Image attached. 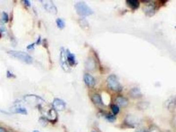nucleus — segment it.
<instances>
[{
	"label": "nucleus",
	"instance_id": "nucleus-8",
	"mask_svg": "<svg viewBox=\"0 0 176 132\" xmlns=\"http://www.w3.org/2000/svg\"><path fill=\"white\" fill-rule=\"evenodd\" d=\"M53 106L55 110L62 111L65 109V103L61 99H56L53 101Z\"/></svg>",
	"mask_w": 176,
	"mask_h": 132
},
{
	"label": "nucleus",
	"instance_id": "nucleus-32",
	"mask_svg": "<svg viewBox=\"0 0 176 132\" xmlns=\"http://www.w3.org/2000/svg\"></svg>",
	"mask_w": 176,
	"mask_h": 132
},
{
	"label": "nucleus",
	"instance_id": "nucleus-22",
	"mask_svg": "<svg viewBox=\"0 0 176 132\" xmlns=\"http://www.w3.org/2000/svg\"><path fill=\"white\" fill-rule=\"evenodd\" d=\"M16 112L21 114H26V110L23 107H18L16 109Z\"/></svg>",
	"mask_w": 176,
	"mask_h": 132
},
{
	"label": "nucleus",
	"instance_id": "nucleus-25",
	"mask_svg": "<svg viewBox=\"0 0 176 132\" xmlns=\"http://www.w3.org/2000/svg\"><path fill=\"white\" fill-rule=\"evenodd\" d=\"M7 77H9V78L15 77L14 76V74H13L12 73H11L10 71H7Z\"/></svg>",
	"mask_w": 176,
	"mask_h": 132
},
{
	"label": "nucleus",
	"instance_id": "nucleus-13",
	"mask_svg": "<svg viewBox=\"0 0 176 132\" xmlns=\"http://www.w3.org/2000/svg\"><path fill=\"white\" fill-rule=\"evenodd\" d=\"M126 121L127 124H129L131 126H135L137 125L139 123V120L136 117L131 115L127 117Z\"/></svg>",
	"mask_w": 176,
	"mask_h": 132
},
{
	"label": "nucleus",
	"instance_id": "nucleus-18",
	"mask_svg": "<svg viewBox=\"0 0 176 132\" xmlns=\"http://www.w3.org/2000/svg\"><path fill=\"white\" fill-rule=\"evenodd\" d=\"M47 118L50 120H55L57 118V114L55 109H52L47 112Z\"/></svg>",
	"mask_w": 176,
	"mask_h": 132
},
{
	"label": "nucleus",
	"instance_id": "nucleus-20",
	"mask_svg": "<svg viewBox=\"0 0 176 132\" xmlns=\"http://www.w3.org/2000/svg\"><path fill=\"white\" fill-rule=\"evenodd\" d=\"M111 109L114 114H116L119 112V108L117 105L113 104L111 105Z\"/></svg>",
	"mask_w": 176,
	"mask_h": 132
},
{
	"label": "nucleus",
	"instance_id": "nucleus-27",
	"mask_svg": "<svg viewBox=\"0 0 176 132\" xmlns=\"http://www.w3.org/2000/svg\"><path fill=\"white\" fill-rule=\"evenodd\" d=\"M34 44H30V45H29L28 46V47H27V48L28 49H32V48H33V47H34Z\"/></svg>",
	"mask_w": 176,
	"mask_h": 132
},
{
	"label": "nucleus",
	"instance_id": "nucleus-21",
	"mask_svg": "<svg viewBox=\"0 0 176 132\" xmlns=\"http://www.w3.org/2000/svg\"><path fill=\"white\" fill-rule=\"evenodd\" d=\"M106 118L107 119V120L109 121L110 122H114L116 119V117L114 114H107L106 115Z\"/></svg>",
	"mask_w": 176,
	"mask_h": 132
},
{
	"label": "nucleus",
	"instance_id": "nucleus-15",
	"mask_svg": "<svg viewBox=\"0 0 176 132\" xmlns=\"http://www.w3.org/2000/svg\"><path fill=\"white\" fill-rule=\"evenodd\" d=\"M91 100L95 104H96L97 105H98V106L103 105V103L102 100V98L99 94L93 95L91 98Z\"/></svg>",
	"mask_w": 176,
	"mask_h": 132
},
{
	"label": "nucleus",
	"instance_id": "nucleus-16",
	"mask_svg": "<svg viewBox=\"0 0 176 132\" xmlns=\"http://www.w3.org/2000/svg\"><path fill=\"white\" fill-rule=\"evenodd\" d=\"M126 3L133 9H137L139 7V2L137 0H128L126 1Z\"/></svg>",
	"mask_w": 176,
	"mask_h": 132
},
{
	"label": "nucleus",
	"instance_id": "nucleus-26",
	"mask_svg": "<svg viewBox=\"0 0 176 132\" xmlns=\"http://www.w3.org/2000/svg\"><path fill=\"white\" fill-rule=\"evenodd\" d=\"M24 4L28 6H31V3H30V1H24Z\"/></svg>",
	"mask_w": 176,
	"mask_h": 132
},
{
	"label": "nucleus",
	"instance_id": "nucleus-19",
	"mask_svg": "<svg viewBox=\"0 0 176 132\" xmlns=\"http://www.w3.org/2000/svg\"><path fill=\"white\" fill-rule=\"evenodd\" d=\"M56 24L58 27L61 29L64 28L65 26V23L64 22V21L61 18H58L56 20Z\"/></svg>",
	"mask_w": 176,
	"mask_h": 132
},
{
	"label": "nucleus",
	"instance_id": "nucleus-9",
	"mask_svg": "<svg viewBox=\"0 0 176 132\" xmlns=\"http://www.w3.org/2000/svg\"><path fill=\"white\" fill-rule=\"evenodd\" d=\"M84 81L86 85L88 87H93L96 84L94 77L89 73H85L84 75Z\"/></svg>",
	"mask_w": 176,
	"mask_h": 132
},
{
	"label": "nucleus",
	"instance_id": "nucleus-7",
	"mask_svg": "<svg viewBox=\"0 0 176 132\" xmlns=\"http://www.w3.org/2000/svg\"><path fill=\"white\" fill-rule=\"evenodd\" d=\"M24 100L26 102L28 103L29 104L33 105H38V104L42 103L43 100L39 97L35 96V95H28L24 97Z\"/></svg>",
	"mask_w": 176,
	"mask_h": 132
},
{
	"label": "nucleus",
	"instance_id": "nucleus-6",
	"mask_svg": "<svg viewBox=\"0 0 176 132\" xmlns=\"http://www.w3.org/2000/svg\"><path fill=\"white\" fill-rule=\"evenodd\" d=\"M60 61L61 63L62 68L64 71H69L70 70V67L68 63L67 56H66V52L64 48H62L61 51L60 55Z\"/></svg>",
	"mask_w": 176,
	"mask_h": 132
},
{
	"label": "nucleus",
	"instance_id": "nucleus-17",
	"mask_svg": "<svg viewBox=\"0 0 176 132\" xmlns=\"http://www.w3.org/2000/svg\"><path fill=\"white\" fill-rule=\"evenodd\" d=\"M175 97H172L169 99L166 103V106L169 110H173L175 108Z\"/></svg>",
	"mask_w": 176,
	"mask_h": 132
},
{
	"label": "nucleus",
	"instance_id": "nucleus-3",
	"mask_svg": "<svg viewBox=\"0 0 176 132\" xmlns=\"http://www.w3.org/2000/svg\"><path fill=\"white\" fill-rule=\"evenodd\" d=\"M8 53L12 57H15L16 58L19 59L26 63H32L33 61L32 57L28 53H25L24 52L9 51L8 52Z\"/></svg>",
	"mask_w": 176,
	"mask_h": 132
},
{
	"label": "nucleus",
	"instance_id": "nucleus-12",
	"mask_svg": "<svg viewBox=\"0 0 176 132\" xmlns=\"http://www.w3.org/2000/svg\"><path fill=\"white\" fill-rule=\"evenodd\" d=\"M130 95L133 98H139L142 96V93L140 89L137 87H134L131 89L130 91Z\"/></svg>",
	"mask_w": 176,
	"mask_h": 132
},
{
	"label": "nucleus",
	"instance_id": "nucleus-5",
	"mask_svg": "<svg viewBox=\"0 0 176 132\" xmlns=\"http://www.w3.org/2000/svg\"><path fill=\"white\" fill-rule=\"evenodd\" d=\"M42 4L43 5L45 8L47 12H49L50 13L52 14H56L58 10L57 8L55 6L53 2L52 1H48V0H44L41 1Z\"/></svg>",
	"mask_w": 176,
	"mask_h": 132
},
{
	"label": "nucleus",
	"instance_id": "nucleus-23",
	"mask_svg": "<svg viewBox=\"0 0 176 132\" xmlns=\"http://www.w3.org/2000/svg\"><path fill=\"white\" fill-rule=\"evenodd\" d=\"M80 22H81L80 24L82 26H88V22L85 19H81V20H80Z\"/></svg>",
	"mask_w": 176,
	"mask_h": 132
},
{
	"label": "nucleus",
	"instance_id": "nucleus-28",
	"mask_svg": "<svg viewBox=\"0 0 176 132\" xmlns=\"http://www.w3.org/2000/svg\"><path fill=\"white\" fill-rule=\"evenodd\" d=\"M0 132H6L4 128H0Z\"/></svg>",
	"mask_w": 176,
	"mask_h": 132
},
{
	"label": "nucleus",
	"instance_id": "nucleus-14",
	"mask_svg": "<svg viewBox=\"0 0 176 132\" xmlns=\"http://www.w3.org/2000/svg\"><path fill=\"white\" fill-rule=\"evenodd\" d=\"M116 102L119 106L122 107H125L128 104V101L125 97L123 96H118L116 99Z\"/></svg>",
	"mask_w": 176,
	"mask_h": 132
},
{
	"label": "nucleus",
	"instance_id": "nucleus-29",
	"mask_svg": "<svg viewBox=\"0 0 176 132\" xmlns=\"http://www.w3.org/2000/svg\"><path fill=\"white\" fill-rule=\"evenodd\" d=\"M158 132V131H156V130H153L151 131V132Z\"/></svg>",
	"mask_w": 176,
	"mask_h": 132
},
{
	"label": "nucleus",
	"instance_id": "nucleus-4",
	"mask_svg": "<svg viewBox=\"0 0 176 132\" xmlns=\"http://www.w3.org/2000/svg\"><path fill=\"white\" fill-rule=\"evenodd\" d=\"M156 7L154 3L152 1H146V3L145 4L143 10L146 15L152 16L156 12Z\"/></svg>",
	"mask_w": 176,
	"mask_h": 132
},
{
	"label": "nucleus",
	"instance_id": "nucleus-30",
	"mask_svg": "<svg viewBox=\"0 0 176 132\" xmlns=\"http://www.w3.org/2000/svg\"><path fill=\"white\" fill-rule=\"evenodd\" d=\"M146 132V131H139V132Z\"/></svg>",
	"mask_w": 176,
	"mask_h": 132
},
{
	"label": "nucleus",
	"instance_id": "nucleus-11",
	"mask_svg": "<svg viewBox=\"0 0 176 132\" xmlns=\"http://www.w3.org/2000/svg\"><path fill=\"white\" fill-rule=\"evenodd\" d=\"M96 62L94 61V59L91 57L88 58L85 62V67L89 71H93L96 68Z\"/></svg>",
	"mask_w": 176,
	"mask_h": 132
},
{
	"label": "nucleus",
	"instance_id": "nucleus-10",
	"mask_svg": "<svg viewBox=\"0 0 176 132\" xmlns=\"http://www.w3.org/2000/svg\"><path fill=\"white\" fill-rule=\"evenodd\" d=\"M66 52L68 65L71 66L75 65L77 64V61L75 59V55L71 53L69 50H67Z\"/></svg>",
	"mask_w": 176,
	"mask_h": 132
},
{
	"label": "nucleus",
	"instance_id": "nucleus-24",
	"mask_svg": "<svg viewBox=\"0 0 176 132\" xmlns=\"http://www.w3.org/2000/svg\"><path fill=\"white\" fill-rule=\"evenodd\" d=\"M3 19L4 20V22H7L8 21V15L5 12H3Z\"/></svg>",
	"mask_w": 176,
	"mask_h": 132
},
{
	"label": "nucleus",
	"instance_id": "nucleus-1",
	"mask_svg": "<svg viewBox=\"0 0 176 132\" xmlns=\"http://www.w3.org/2000/svg\"><path fill=\"white\" fill-rule=\"evenodd\" d=\"M74 7L76 12L80 16L85 17L91 15L93 13V10L85 2H77Z\"/></svg>",
	"mask_w": 176,
	"mask_h": 132
},
{
	"label": "nucleus",
	"instance_id": "nucleus-2",
	"mask_svg": "<svg viewBox=\"0 0 176 132\" xmlns=\"http://www.w3.org/2000/svg\"><path fill=\"white\" fill-rule=\"evenodd\" d=\"M107 85L109 88L114 91L120 92L123 90V86L119 83L116 76L112 74L107 77Z\"/></svg>",
	"mask_w": 176,
	"mask_h": 132
},
{
	"label": "nucleus",
	"instance_id": "nucleus-31",
	"mask_svg": "<svg viewBox=\"0 0 176 132\" xmlns=\"http://www.w3.org/2000/svg\"><path fill=\"white\" fill-rule=\"evenodd\" d=\"M39 132V131H34V132Z\"/></svg>",
	"mask_w": 176,
	"mask_h": 132
}]
</instances>
